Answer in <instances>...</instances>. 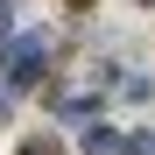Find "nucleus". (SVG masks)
Returning <instances> with one entry per match:
<instances>
[{"instance_id": "f257e3e1", "label": "nucleus", "mask_w": 155, "mask_h": 155, "mask_svg": "<svg viewBox=\"0 0 155 155\" xmlns=\"http://www.w3.org/2000/svg\"><path fill=\"white\" fill-rule=\"evenodd\" d=\"M0 64H7V85L14 92H28L35 78H42V64H49V35H35V28L7 35V42H0Z\"/></svg>"}, {"instance_id": "f03ea898", "label": "nucleus", "mask_w": 155, "mask_h": 155, "mask_svg": "<svg viewBox=\"0 0 155 155\" xmlns=\"http://www.w3.org/2000/svg\"><path fill=\"white\" fill-rule=\"evenodd\" d=\"M85 148H92V155H106V148H120V127H106V120H92V127H85Z\"/></svg>"}, {"instance_id": "7ed1b4c3", "label": "nucleus", "mask_w": 155, "mask_h": 155, "mask_svg": "<svg viewBox=\"0 0 155 155\" xmlns=\"http://www.w3.org/2000/svg\"><path fill=\"white\" fill-rule=\"evenodd\" d=\"M120 92H127V106H148V99H155L148 78H120Z\"/></svg>"}, {"instance_id": "20e7f679", "label": "nucleus", "mask_w": 155, "mask_h": 155, "mask_svg": "<svg viewBox=\"0 0 155 155\" xmlns=\"http://www.w3.org/2000/svg\"><path fill=\"white\" fill-rule=\"evenodd\" d=\"M21 155H64V148H57V134H35V141H21Z\"/></svg>"}, {"instance_id": "39448f33", "label": "nucleus", "mask_w": 155, "mask_h": 155, "mask_svg": "<svg viewBox=\"0 0 155 155\" xmlns=\"http://www.w3.org/2000/svg\"><path fill=\"white\" fill-rule=\"evenodd\" d=\"M120 155H155V141H148V134H134V141H127Z\"/></svg>"}, {"instance_id": "423d86ee", "label": "nucleus", "mask_w": 155, "mask_h": 155, "mask_svg": "<svg viewBox=\"0 0 155 155\" xmlns=\"http://www.w3.org/2000/svg\"><path fill=\"white\" fill-rule=\"evenodd\" d=\"M14 113V85H0V120H7Z\"/></svg>"}, {"instance_id": "0eeeda50", "label": "nucleus", "mask_w": 155, "mask_h": 155, "mask_svg": "<svg viewBox=\"0 0 155 155\" xmlns=\"http://www.w3.org/2000/svg\"><path fill=\"white\" fill-rule=\"evenodd\" d=\"M7 21H14V0H0V28H7Z\"/></svg>"}, {"instance_id": "6e6552de", "label": "nucleus", "mask_w": 155, "mask_h": 155, "mask_svg": "<svg viewBox=\"0 0 155 155\" xmlns=\"http://www.w3.org/2000/svg\"><path fill=\"white\" fill-rule=\"evenodd\" d=\"M64 7H92V0H64Z\"/></svg>"}, {"instance_id": "1a4fd4ad", "label": "nucleus", "mask_w": 155, "mask_h": 155, "mask_svg": "<svg viewBox=\"0 0 155 155\" xmlns=\"http://www.w3.org/2000/svg\"><path fill=\"white\" fill-rule=\"evenodd\" d=\"M141 7H155V0H141Z\"/></svg>"}]
</instances>
